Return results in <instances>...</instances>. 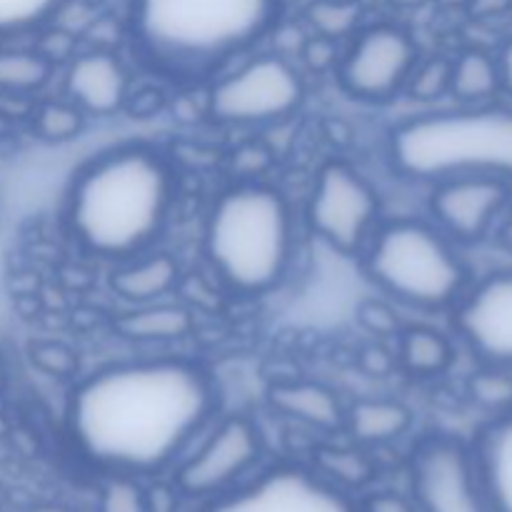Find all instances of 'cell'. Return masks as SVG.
Masks as SVG:
<instances>
[{"label": "cell", "instance_id": "1", "mask_svg": "<svg viewBox=\"0 0 512 512\" xmlns=\"http://www.w3.org/2000/svg\"><path fill=\"white\" fill-rule=\"evenodd\" d=\"M215 408V385L198 365L130 360L95 370L75 385L68 430L85 460L128 478L173 463Z\"/></svg>", "mask_w": 512, "mask_h": 512}, {"label": "cell", "instance_id": "2", "mask_svg": "<svg viewBox=\"0 0 512 512\" xmlns=\"http://www.w3.org/2000/svg\"><path fill=\"white\" fill-rule=\"evenodd\" d=\"M175 175L160 153L125 145L90 160L68 193V228L88 253L128 260L143 253L168 220Z\"/></svg>", "mask_w": 512, "mask_h": 512}, {"label": "cell", "instance_id": "3", "mask_svg": "<svg viewBox=\"0 0 512 512\" xmlns=\"http://www.w3.org/2000/svg\"><path fill=\"white\" fill-rule=\"evenodd\" d=\"M280 0H130L140 53L165 70L208 73L253 48L278 23Z\"/></svg>", "mask_w": 512, "mask_h": 512}, {"label": "cell", "instance_id": "4", "mask_svg": "<svg viewBox=\"0 0 512 512\" xmlns=\"http://www.w3.org/2000/svg\"><path fill=\"white\" fill-rule=\"evenodd\" d=\"M295 253V215L280 190L240 183L223 190L205 223V255L230 290L260 295L288 273Z\"/></svg>", "mask_w": 512, "mask_h": 512}, {"label": "cell", "instance_id": "5", "mask_svg": "<svg viewBox=\"0 0 512 512\" xmlns=\"http://www.w3.org/2000/svg\"><path fill=\"white\" fill-rule=\"evenodd\" d=\"M390 160L405 178L430 183L460 175H512V110L415 115L390 133Z\"/></svg>", "mask_w": 512, "mask_h": 512}, {"label": "cell", "instance_id": "6", "mask_svg": "<svg viewBox=\"0 0 512 512\" xmlns=\"http://www.w3.org/2000/svg\"><path fill=\"white\" fill-rule=\"evenodd\" d=\"M365 270L395 300L423 310L458 300L468 280V268L443 230L410 218L375 228L365 245Z\"/></svg>", "mask_w": 512, "mask_h": 512}, {"label": "cell", "instance_id": "7", "mask_svg": "<svg viewBox=\"0 0 512 512\" xmlns=\"http://www.w3.org/2000/svg\"><path fill=\"white\" fill-rule=\"evenodd\" d=\"M305 83L283 55H258L210 88L208 110L225 125H265L300 108Z\"/></svg>", "mask_w": 512, "mask_h": 512}, {"label": "cell", "instance_id": "8", "mask_svg": "<svg viewBox=\"0 0 512 512\" xmlns=\"http://www.w3.org/2000/svg\"><path fill=\"white\" fill-rule=\"evenodd\" d=\"M378 190L345 163H328L318 173L308 203V223L318 238L340 253H360L378 228Z\"/></svg>", "mask_w": 512, "mask_h": 512}, {"label": "cell", "instance_id": "9", "mask_svg": "<svg viewBox=\"0 0 512 512\" xmlns=\"http://www.w3.org/2000/svg\"><path fill=\"white\" fill-rule=\"evenodd\" d=\"M413 500L420 512H493L473 453L460 440L433 435L413 455Z\"/></svg>", "mask_w": 512, "mask_h": 512}, {"label": "cell", "instance_id": "10", "mask_svg": "<svg viewBox=\"0 0 512 512\" xmlns=\"http://www.w3.org/2000/svg\"><path fill=\"white\" fill-rule=\"evenodd\" d=\"M418 48L408 30L378 23L355 33L340 63V83L363 100H388L408 85Z\"/></svg>", "mask_w": 512, "mask_h": 512}, {"label": "cell", "instance_id": "11", "mask_svg": "<svg viewBox=\"0 0 512 512\" xmlns=\"http://www.w3.org/2000/svg\"><path fill=\"white\" fill-rule=\"evenodd\" d=\"M263 453L260 430L243 415L225 418L198 450L180 465L178 488L193 498L228 493Z\"/></svg>", "mask_w": 512, "mask_h": 512}, {"label": "cell", "instance_id": "12", "mask_svg": "<svg viewBox=\"0 0 512 512\" xmlns=\"http://www.w3.org/2000/svg\"><path fill=\"white\" fill-rule=\"evenodd\" d=\"M208 512H355V508L328 480L283 465L245 488L220 495Z\"/></svg>", "mask_w": 512, "mask_h": 512}, {"label": "cell", "instance_id": "13", "mask_svg": "<svg viewBox=\"0 0 512 512\" xmlns=\"http://www.w3.org/2000/svg\"><path fill=\"white\" fill-rule=\"evenodd\" d=\"M455 325L485 363L512 368V270L480 280L458 308Z\"/></svg>", "mask_w": 512, "mask_h": 512}, {"label": "cell", "instance_id": "14", "mask_svg": "<svg viewBox=\"0 0 512 512\" xmlns=\"http://www.w3.org/2000/svg\"><path fill=\"white\" fill-rule=\"evenodd\" d=\"M508 185L495 175H460L435 183L430 210L448 235L480 240L508 200Z\"/></svg>", "mask_w": 512, "mask_h": 512}, {"label": "cell", "instance_id": "15", "mask_svg": "<svg viewBox=\"0 0 512 512\" xmlns=\"http://www.w3.org/2000/svg\"><path fill=\"white\" fill-rule=\"evenodd\" d=\"M130 75L123 60L110 50H88L65 70V93L83 113L113 115L128 100Z\"/></svg>", "mask_w": 512, "mask_h": 512}, {"label": "cell", "instance_id": "16", "mask_svg": "<svg viewBox=\"0 0 512 512\" xmlns=\"http://www.w3.org/2000/svg\"><path fill=\"white\" fill-rule=\"evenodd\" d=\"M470 453L490 508L512 512V415L490 423Z\"/></svg>", "mask_w": 512, "mask_h": 512}, {"label": "cell", "instance_id": "17", "mask_svg": "<svg viewBox=\"0 0 512 512\" xmlns=\"http://www.w3.org/2000/svg\"><path fill=\"white\" fill-rule=\"evenodd\" d=\"M178 278L180 265L170 253L135 255L110 273V290L128 305H145L165 300Z\"/></svg>", "mask_w": 512, "mask_h": 512}, {"label": "cell", "instance_id": "18", "mask_svg": "<svg viewBox=\"0 0 512 512\" xmlns=\"http://www.w3.org/2000/svg\"><path fill=\"white\" fill-rule=\"evenodd\" d=\"M270 408L280 415L318 430H335L345 423V408L338 395L320 383L295 380L275 383L268 390Z\"/></svg>", "mask_w": 512, "mask_h": 512}, {"label": "cell", "instance_id": "19", "mask_svg": "<svg viewBox=\"0 0 512 512\" xmlns=\"http://www.w3.org/2000/svg\"><path fill=\"white\" fill-rule=\"evenodd\" d=\"M115 330L133 343H173V340H183L193 330V315L183 305L155 300V303L133 305L125 310L115 320Z\"/></svg>", "mask_w": 512, "mask_h": 512}, {"label": "cell", "instance_id": "20", "mask_svg": "<svg viewBox=\"0 0 512 512\" xmlns=\"http://www.w3.org/2000/svg\"><path fill=\"white\" fill-rule=\"evenodd\" d=\"M355 443L385 445L403 438L413 425V413L400 400L363 398L345 410V423Z\"/></svg>", "mask_w": 512, "mask_h": 512}, {"label": "cell", "instance_id": "21", "mask_svg": "<svg viewBox=\"0 0 512 512\" xmlns=\"http://www.w3.org/2000/svg\"><path fill=\"white\" fill-rule=\"evenodd\" d=\"M400 365L418 378H435L453 363V345L433 328H410L400 335Z\"/></svg>", "mask_w": 512, "mask_h": 512}, {"label": "cell", "instance_id": "22", "mask_svg": "<svg viewBox=\"0 0 512 512\" xmlns=\"http://www.w3.org/2000/svg\"><path fill=\"white\" fill-rule=\"evenodd\" d=\"M53 75V60L40 50H0V93L28 95L43 88Z\"/></svg>", "mask_w": 512, "mask_h": 512}, {"label": "cell", "instance_id": "23", "mask_svg": "<svg viewBox=\"0 0 512 512\" xmlns=\"http://www.w3.org/2000/svg\"><path fill=\"white\" fill-rule=\"evenodd\" d=\"M500 85V70L490 55L468 50L450 65V93L465 103L490 98Z\"/></svg>", "mask_w": 512, "mask_h": 512}, {"label": "cell", "instance_id": "24", "mask_svg": "<svg viewBox=\"0 0 512 512\" xmlns=\"http://www.w3.org/2000/svg\"><path fill=\"white\" fill-rule=\"evenodd\" d=\"M305 20L320 38H350L360 28L363 5L358 0H313L305 8Z\"/></svg>", "mask_w": 512, "mask_h": 512}, {"label": "cell", "instance_id": "25", "mask_svg": "<svg viewBox=\"0 0 512 512\" xmlns=\"http://www.w3.org/2000/svg\"><path fill=\"white\" fill-rule=\"evenodd\" d=\"M35 133L50 143H68L78 138L85 125V113L73 100H48L35 110Z\"/></svg>", "mask_w": 512, "mask_h": 512}, {"label": "cell", "instance_id": "26", "mask_svg": "<svg viewBox=\"0 0 512 512\" xmlns=\"http://www.w3.org/2000/svg\"><path fill=\"white\" fill-rule=\"evenodd\" d=\"M68 0H0V35L35 30L53 20Z\"/></svg>", "mask_w": 512, "mask_h": 512}, {"label": "cell", "instance_id": "27", "mask_svg": "<svg viewBox=\"0 0 512 512\" xmlns=\"http://www.w3.org/2000/svg\"><path fill=\"white\" fill-rule=\"evenodd\" d=\"M450 65L448 60H428L425 65H415L410 73L408 85L413 98L418 100H438L450 93Z\"/></svg>", "mask_w": 512, "mask_h": 512}, {"label": "cell", "instance_id": "28", "mask_svg": "<svg viewBox=\"0 0 512 512\" xmlns=\"http://www.w3.org/2000/svg\"><path fill=\"white\" fill-rule=\"evenodd\" d=\"M468 390L475 403H480L483 408L500 410L512 405V378L500 373V370H488V373L473 375L468 383Z\"/></svg>", "mask_w": 512, "mask_h": 512}, {"label": "cell", "instance_id": "29", "mask_svg": "<svg viewBox=\"0 0 512 512\" xmlns=\"http://www.w3.org/2000/svg\"><path fill=\"white\" fill-rule=\"evenodd\" d=\"M323 468L338 483L360 485L370 478V463L355 450H328L323 453Z\"/></svg>", "mask_w": 512, "mask_h": 512}, {"label": "cell", "instance_id": "30", "mask_svg": "<svg viewBox=\"0 0 512 512\" xmlns=\"http://www.w3.org/2000/svg\"><path fill=\"white\" fill-rule=\"evenodd\" d=\"M360 318H363V323L378 335H388L398 328V320H395L393 310L385 308L383 303L363 305V310H360Z\"/></svg>", "mask_w": 512, "mask_h": 512}, {"label": "cell", "instance_id": "31", "mask_svg": "<svg viewBox=\"0 0 512 512\" xmlns=\"http://www.w3.org/2000/svg\"><path fill=\"white\" fill-rule=\"evenodd\" d=\"M33 360H38L40 368H45L48 373H68L73 368V355L63 345H43L35 350Z\"/></svg>", "mask_w": 512, "mask_h": 512}, {"label": "cell", "instance_id": "32", "mask_svg": "<svg viewBox=\"0 0 512 512\" xmlns=\"http://www.w3.org/2000/svg\"><path fill=\"white\" fill-rule=\"evenodd\" d=\"M365 512H420V508L415 505V500L405 498V495L380 493V495H375V498L368 500Z\"/></svg>", "mask_w": 512, "mask_h": 512}, {"label": "cell", "instance_id": "33", "mask_svg": "<svg viewBox=\"0 0 512 512\" xmlns=\"http://www.w3.org/2000/svg\"><path fill=\"white\" fill-rule=\"evenodd\" d=\"M498 70H500V85H503L508 93H512V40L505 43L503 53H500Z\"/></svg>", "mask_w": 512, "mask_h": 512}, {"label": "cell", "instance_id": "34", "mask_svg": "<svg viewBox=\"0 0 512 512\" xmlns=\"http://www.w3.org/2000/svg\"><path fill=\"white\" fill-rule=\"evenodd\" d=\"M478 3L483 5L485 13H490V10H503V8H508L510 0H478Z\"/></svg>", "mask_w": 512, "mask_h": 512}, {"label": "cell", "instance_id": "35", "mask_svg": "<svg viewBox=\"0 0 512 512\" xmlns=\"http://www.w3.org/2000/svg\"><path fill=\"white\" fill-rule=\"evenodd\" d=\"M503 243L508 245V248L512 250V210H510L508 220H505V228H503Z\"/></svg>", "mask_w": 512, "mask_h": 512}, {"label": "cell", "instance_id": "36", "mask_svg": "<svg viewBox=\"0 0 512 512\" xmlns=\"http://www.w3.org/2000/svg\"><path fill=\"white\" fill-rule=\"evenodd\" d=\"M390 3L398 5V8H420L425 0H390Z\"/></svg>", "mask_w": 512, "mask_h": 512}, {"label": "cell", "instance_id": "37", "mask_svg": "<svg viewBox=\"0 0 512 512\" xmlns=\"http://www.w3.org/2000/svg\"><path fill=\"white\" fill-rule=\"evenodd\" d=\"M30 512H70V510L63 508V505H40V508H35Z\"/></svg>", "mask_w": 512, "mask_h": 512}, {"label": "cell", "instance_id": "38", "mask_svg": "<svg viewBox=\"0 0 512 512\" xmlns=\"http://www.w3.org/2000/svg\"><path fill=\"white\" fill-rule=\"evenodd\" d=\"M5 380H8V368H5V360L3 355H0V393H3L5 388Z\"/></svg>", "mask_w": 512, "mask_h": 512}]
</instances>
